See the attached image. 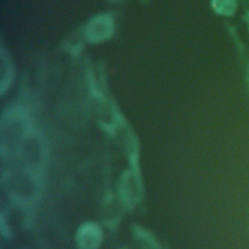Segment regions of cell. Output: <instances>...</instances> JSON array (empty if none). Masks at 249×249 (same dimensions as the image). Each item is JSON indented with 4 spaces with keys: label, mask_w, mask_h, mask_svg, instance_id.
Here are the masks:
<instances>
[{
    "label": "cell",
    "mask_w": 249,
    "mask_h": 249,
    "mask_svg": "<svg viewBox=\"0 0 249 249\" xmlns=\"http://www.w3.org/2000/svg\"><path fill=\"white\" fill-rule=\"evenodd\" d=\"M231 37H232L236 52L238 53V58L240 60L243 81L247 89V91L249 93V52L245 44L243 43L242 39L239 37L238 33L234 29H231Z\"/></svg>",
    "instance_id": "6da1fadb"
},
{
    "label": "cell",
    "mask_w": 249,
    "mask_h": 249,
    "mask_svg": "<svg viewBox=\"0 0 249 249\" xmlns=\"http://www.w3.org/2000/svg\"><path fill=\"white\" fill-rule=\"evenodd\" d=\"M213 11L223 17H233L237 12L238 0H211Z\"/></svg>",
    "instance_id": "7a4b0ae2"
},
{
    "label": "cell",
    "mask_w": 249,
    "mask_h": 249,
    "mask_svg": "<svg viewBox=\"0 0 249 249\" xmlns=\"http://www.w3.org/2000/svg\"><path fill=\"white\" fill-rule=\"evenodd\" d=\"M243 19L247 25V29H248V33H249V9H246L244 11V14H243Z\"/></svg>",
    "instance_id": "3957f363"
}]
</instances>
